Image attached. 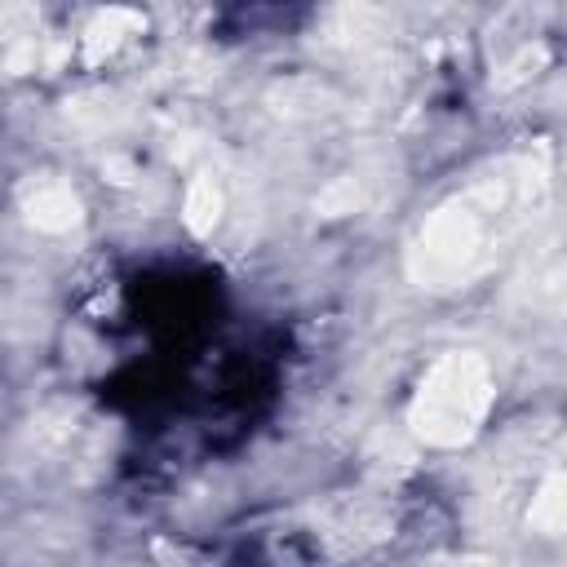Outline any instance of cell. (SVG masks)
<instances>
[{
	"label": "cell",
	"instance_id": "6da1fadb",
	"mask_svg": "<svg viewBox=\"0 0 567 567\" xmlns=\"http://www.w3.org/2000/svg\"><path fill=\"white\" fill-rule=\"evenodd\" d=\"M514 208V195H509V182H487V186H474L465 195H456L447 208H439V217L421 230L416 239V252H412V266L421 279H430L434 288H452L461 279L474 275V266L487 261V252L501 244V230L509 221Z\"/></svg>",
	"mask_w": 567,
	"mask_h": 567
},
{
	"label": "cell",
	"instance_id": "7a4b0ae2",
	"mask_svg": "<svg viewBox=\"0 0 567 567\" xmlns=\"http://www.w3.org/2000/svg\"><path fill=\"white\" fill-rule=\"evenodd\" d=\"M492 408V372L478 354H443L416 385L408 421L425 443H465Z\"/></svg>",
	"mask_w": 567,
	"mask_h": 567
},
{
	"label": "cell",
	"instance_id": "3957f363",
	"mask_svg": "<svg viewBox=\"0 0 567 567\" xmlns=\"http://www.w3.org/2000/svg\"><path fill=\"white\" fill-rule=\"evenodd\" d=\"M527 523H536L545 536H563L567 532V447L554 456L549 474L540 478V492L527 509Z\"/></svg>",
	"mask_w": 567,
	"mask_h": 567
}]
</instances>
